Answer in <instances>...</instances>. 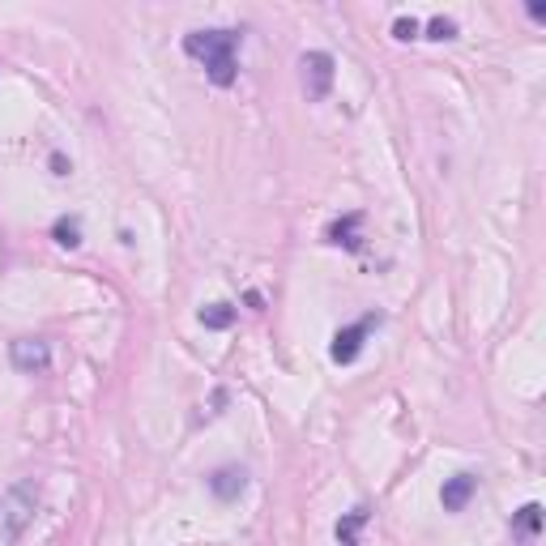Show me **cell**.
<instances>
[{"label":"cell","instance_id":"obj_11","mask_svg":"<svg viewBox=\"0 0 546 546\" xmlns=\"http://www.w3.org/2000/svg\"><path fill=\"white\" fill-rule=\"evenodd\" d=\"M52 235H56L60 248H77V244H82V222H77V218H60L56 227H52Z\"/></svg>","mask_w":546,"mask_h":546},{"label":"cell","instance_id":"obj_1","mask_svg":"<svg viewBox=\"0 0 546 546\" xmlns=\"http://www.w3.org/2000/svg\"><path fill=\"white\" fill-rule=\"evenodd\" d=\"M184 52L205 64L214 86H235L239 73V30H192L184 35Z\"/></svg>","mask_w":546,"mask_h":546},{"label":"cell","instance_id":"obj_12","mask_svg":"<svg viewBox=\"0 0 546 546\" xmlns=\"http://www.w3.org/2000/svg\"><path fill=\"white\" fill-rule=\"evenodd\" d=\"M355 227H359V218L333 222V227H329V239H333V244H346V248H359V244H355V239H350V231H355Z\"/></svg>","mask_w":546,"mask_h":546},{"label":"cell","instance_id":"obj_6","mask_svg":"<svg viewBox=\"0 0 546 546\" xmlns=\"http://www.w3.org/2000/svg\"><path fill=\"white\" fill-rule=\"evenodd\" d=\"M474 491H478V474H453V478L444 483V491H440L444 512H461L465 504L474 500Z\"/></svg>","mask_w":546,"mask_h":546},{"label":"cell","instance_id":"obj_10","mask_svg":"<svg viewBox=\"0 0 546 546\" xmlns=\"http://www.w3.org/2000/svg\"><path fill=\"white\" fill-rule=\"evenodd\" d=\"M201 325L205 329H231L235 325V308H231V303H210V308H201Z\"/></svg>","mask_w":546,"mask_h":546},{"label":"cell","instance_id":"obj_9","mask_svg":"<svg viewBox=\"0 0 546 546\" xmlns=\"http://www.w3.org/2000/svg\"><path fill=\"white\" fill-rule=\"evenodd\" d=\"M367 525V508H350L342 521H337V546H359V534Z\"/></svg>","mask_w":546,"mask_h":546},{"label":"cell","instance_id":"obj_2","mask_svg":"<svg viewBox=\"0 0 546 546\" xmlns=\"http://www.w3.org/2000/svg\"><path fill=\"white\" fill-rule=\"evenodd\" d=\"M39 512V487L30 483V478H22V483H13L5 504H0V529H5V542H18L26 534V525L35 521Z\"/></svg>","mask_w":546,"mask_h":546},{"label":"cell","instance_id":"obj_4","mask_svg":"<svg viewBox=\"0 0 546 546\" xmlns=\"http://www.w3.org/2000/svg\"><path fill=\"white\" fill-rule=\"evenodd\" d=\"M9 359H13L18 372L39 376V372L52 367V350H47L43 337H18V342H9Z\"/></svg>","mask_w":546,"mask_h":546},{"label":"cell","instance_id":"obj_13","mask_svg":"<svg viewBox=\"0 0 546 546\" xmlns=\"http://www.w3.org/2000/svg\"><path fill=\"white\" fill-rule=\"evenodd\" d=\"M427 30H431L427 39H453V35H457V22H448V18H431Z\"/></svg>","mask_w":546,"mask_h":546},{"label":"cell","instance_id":"obj_3","mask_svg":"<svg viewBox=\"0 0 546 546\" xmlns=\"http://www.w3.org/2000/svg\"><path fill=\"white\" fill-rule=\"evenodd\" d=\"M299 69H303V94H308L312 103H320L325 94L333 90V56L329 52H308L299 60Z\"/></svg>","mask_w":546,"mask_h":546},{"label":"cell","instance_id":"obj_7","mask_svg":"<svg viewBox=\"0 0 546 546\" xmlns=\"http://www.w3.org/2000/svg\"><path fill=\"white\" fill-rule=\"evenodd\" d=\"M248 487V474L239 470V465H222V470L210 474V491L218 495V500H239Z\"/></svg>","mask_w":546,"mask_h":546},{"label":"cell","instance_id":"obj_8","mask_svg":"<svg viewBox=\"0 0 546 546\" xmlns=\"http://www.w3.org/2000/svg\"><path fill=\"white\" fill-rule=\"evenodd\" d=\"M542 529V504H525L517 517H512V534H517L521 542H534Z\"/></svg>","mask_w":546,"mask_h":546},{"label":"cell","instance_id":"obj_5","mask_svg":"<svg viewBox=\"0 0 546 546\" xmlns=\"http://www.w3.org/2000/svg\"><path fill=\"white\" fill-rule=\"evenodd\" d=\"M372 320L376 316H367V320H359V325H350V329H337V337H333V363H355L359 359V350H363V337H367V329H372Z\"/></svg>","mask_w":546,"mask_h":546},{"label":"cell","instance_id":"obj_14","mask_svg":"<svg viewBox=\"0 0 546 546\" xmlns=\"http://www.w3.org/2000/svg\"><path fill=\"white\" fill-rule=\"evenodd\" d=\"M393 35L397 39H419V22H414V18H397L393 22Z\"/></svg>","mask_w":546,"mask_h":546}]
</instances>
